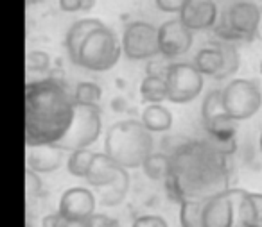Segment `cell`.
Here are the masks:
<instances>
[{"label": "cell", "mask_w": 262, "mask_h": 227, "mask_svg": "<svg viewBox=\"0 0 262 227\" xmlns=\"http://www.w3.org/2000/svg\"><path fill=\"white\" fill-rule=\"evenodd\" d=\"M169 195L182 200H205L230 190L226 154L215 143L183 141L171 152Z\"/></svg>", "instance_id": "obj_1"}, {"label": "cell", "mask_w": 262, "mask_h": 227, "mask_svg": "<svg viewBox=\"0 0 262 227\" xmlns=\"http://www.w3.org/2000/svg\"><path fill=\"white\" fill-rule=\"evenodd\" d=\"M76 113L74 93L61 81L47 77L26 86L27 147L58 143L70 129Z\"/></svg>", "instance_id": "obj_2"}, {"label": "cell", "mask_w": 262, "mask_h": 227, "mask_svg": "<svg viewBox=\"0 0 262 227\" xmlns=\"http://www.w3.org/2000/svg\"><path fill=\"white\" fill-rule=\"evenodd\" d=\"M153 133L140 120L113 123L104 138V154L122 168H139L153 154Z\"/></svg>", "instance_id": "obj_3"}, {"label": "cell", "mask_w": 262, "mask_h": 227, "mask_svg": "<svg viewBox=\"0 0 262 227\" xmlns=\"http://www.w3.org/2000/svg\"><path fill=\"white\" fill-rule=\"evenodd\" d=\"M122 52V43L117 40L115 33L110 27L102 26L95 29L79 52L77 66H83L92 72H108L119 63Z\"/></svg>", "instance_id": "obj_4"}, {"label": "cell", "mask_w": 262, "mask_h": 227, "mask_svg": "<svg viewBox=\"0 0 262 227\" xmlns=\"http://www.w3.org/2000/svg\"><path fill=\"white\" fill-rule=\"evenodd\" d=\"M262 13L251 0H235L223 13L221 22L215 26V33L223 41L250 40L258 31Z\"/></svg>", "instance_id": "obj_5"}, {"label": "cell", "mask_w": 262, "mask_h": 227, "mask_svg": "<svg viewBox=\"0 0 262 227\" xmlns=\"http://www.w3.org/2000/svg\"><path fill=\"white\" fill-rule=\"evenodd\" d=\"M102 129L101 108L99 106H84L76 104V113L70 129L67 134L58 141L61 150H79V148H90L92 143H95Z\"/></svg>", "instance_id": "obj_6"}, {"label": "cell", "mask_w": 262, "mask_h": 227, "mask_svg": "<svg viewBox=\"0 0 262 227\" xmlns=\"http://www.w3.org/2000/svg\"><path fill=\"white\" fill-rule=\"evenodd\" d=\"M223 102L233 122L248 120L262 108V91L251 79H233L223 88Z\"/></svg>", "instance_id": "obj_7"}, {"label": "cell", "mask_w": 262, "mask_h": 227, "mask_svg": "<svg viewBox=\"0 0 262 227\" xmlns=\"http://www.w3.org/2000/svg\"><path fill=\"white\" fill-rule=\"evenodd\" d=\"M167 100L174 104H187L200 97L203 90V73L194 63H171L167 72Z\"/></svg>", "instance_id": "obj_8"}, {"label": "cell", "mask_w": 262, "mask_h": 227, "mask_svg": "<svg viewBox=\"0 0 262 227\" xmlns=\"http://www.w3.org/2000/svg\"><path fill=\"white\" fill-rule=\"evenodd\" d=\"M122 52L127 59L144 61L153 59L160 54L158 29L149 22H131L124 27L122 33Z\"/></svg>", "instance_id": "obj_9"}, {"label": "cell", "mask_w": 262, "mask_h": 227, "mask_svg": "<svg viewBox=\"0 0 262 227\" xmlns=\"http://www.w3.org/2000/svg\"><path fill=\"white\" fill-rule=\"evenodd\" d=\"M192 31L187 29L180 18H172L158 27V43L160 56L165 59H174L183 56L192 47Z\"/></svg>", "instance_id": "obj_10"}, {"label": "cell", "mask_w": 262, "mask_h": 227, "mask_svg": "<svg viewBox=\"0 0 262 227\" xmlns=\"http://www.w3.org/2000/svg\"><path fill=\"white\" fill-rule=\"evenodd\" d=\"M97 198L88 188L74 186L63 191L59 197L58 213L69 220H86L95 215Z\"/></svg>", "instance_id": "obj_11"}, {"label": "cell", "mask_w": 262, "mask_h": 227, "mask_svg": "<svg viewBox=\"0 0 262 227\" xmlns=\"http://www.w3.org/2000/svg\"><path fill=\"white\" fill-rule=\"evenodd\" d=\"M233 222H235V208H233L230 190L201 200V225L203 227H233Z\"/></svg>", "instance_id": "obj_12"}, {"label": "cell", "mask_w": 262, "mask_h": 227, "mask_svg": "<svg viewBox=\"0 0 262 227\" xmlns=\"http://www.w3.org/2000/svg\"><path fill=\"white\" fill-rule=\"evenodd\" d=\"M126 177H129L126 168L117 165L104 152H95V158L92 161V166L84 179H86V183L90 186L97 188V190H104V188L120 183Z\"/></svg>", "instance_id": "obj_13"}, {"label": "cell", "mask_w": 262, "mask_h": 227, "mask_svg": "<svg viewBox=\"0 0 262 227\" xmlns=\"http://www.w3.org/2000/svg\"><path fill=\"white\" fill-rule=\"evenodd\" d=\"M217 16L219 11L214 0H187L178 18L187 29L194 33V31L212 29L217 23Z\"/></svg>", "instance_id": "obj_14"}, {"label": "cell", "mask_w": 262, "mask_h": 227, "mask_svg": "<svg viewBox=\"0 0 262 227\" xmlns=\"http://www.w3.org/2000/svg\"><path fill=\"white\" fill-rule=\"evenodd\" d=\"M27 168L36 173H51L61 166L63 152L58 145H36L27 147Z\"/></svg>", "instance_id": "obj_15"}, {"label": "cell", "mask_w": 262, "mask_h": 227, "mask_svg": "<svg viewBox=\"0 0 262 227\" xmlns=\"http://www.w3.org/2000/svg\"><path fill=\"white\" fill-rule=\"evenodd\" d=\"M104 23L97 18H84V20H77L76 23H72L67 33L65 38V45H67V52H69V58L74 65H77L79 61V52L83 43L86 41V38L94 33L95 29L102 27Z\"/></svg>", "instance_id": "obj_16"}, {"label": "cell", "mask_w": 262, "mask_h": 227, "mask_svg": "<svg viewBox=\"0 0 262 227\" xmlns=\"http://www.w3.org/2000/svg\"><path fill=\"white\" fill-rule=\"evenodd\" d=\"M194 66L200 70L203 75L208 77H217L221 73L223 66H225V56L219 45H212V47H205L194 58Z\"/></svg>", "instance_id": "obj_17"}, {"label": "cell", "mask_w": 262, "mask_h": 227, "mask_svg": "<svg viewBox=\"0 0 262 227\" xmlns=\"http://www.w3.org/2000/svg\"><path fill=\"white\" fill-rule=\"evenodd\" d=\"M140 122L151 133H165L172 127V115L165 106L147 104L142 111Z\"/></svg>", "instance_id": "obj_18"}, {"label": "cell", "mask_w": 262, "mask_h": 227, "mask_svg": "<svg viewBox=\"0 0 262 227\" xmlns=\"http://www.w3.org/2000/svg\"><path fill=\"white\" fill-rule=\"evenodd\" d=\"M140 97L147 104H162L167 100V81L164 77L146 75L140 83Z\"/></svg>", "instance_id": "obj_19"}, {"label": "cell", "mask_w": 262, "mask_h": 227, "mask_svg": "<svg viewBox=\"0 0 262 227\" xmlns=\"http://www.w3.org/2000/svg\"><path fill=\"white\" fill-rule=\"evenodd\" d=\"M142 170L151 181H167L171 175V156L165 152H153L144 161Z\"/></svg>", "instance_id": "obj_20"}, {"label": "cell", "mask_w": 262, "mask_h": 227, "mask_svg": "<svg viewBox=\"0 0 262 227\" xmlns=\"http://www.w3.org/2000/svg\"><path fill=\"white\" fill-rule=\"evenodd\" d=\"M94 158H95V152L90 150V148H79V150L70 152L69 159H67V170H69L70 175L84 179L88 170H90Z\"/></svg>", "instance_id": "obj_21"}, {"label": "cell", "mask_w": 262, "mask_h": 227, "mask_svg": "<svg viewBox=\"0 0 262 227\" xmlns=\"http://www.w3.org/2000/svg\"><path fill=\"white\" fill-rule=\"evenodd\" d=\"M102 98V90L99 84L95 83H79L74 88V100L76 104H84V106H99Z\"/></svg>", "instance_id": "obj_22"}, {"label": "cell", "mask_w": 262, "mask_h": 227, "mask_svg": "<svg viewBox=\"0 0 262 227\" xmlns=\"http://www.w3.org/2000/svg\"><path fill=\"white\" fill-rule=\"evenodd\" d=\"M180 223L182 227H203L201 225V200L180 202Z\"/></svg>", "instance_id": "obj_23"}, {"label": "cell", "mask_w": 262, "mask_h": 227, "mask_svg": "<svg viewBox=\"0 0 262 227\" xmlns=\"http://www.w3.org/2000/svg\"><path fill=\"white\" fill-rule=\"evenodd\" d=\"M217 45L221 47L223 56H225V66H223L221 73H219L215 79L223 81V79L232 77L233 73L237 72V68H239V54H237V48L233 47L232 43H228V41H221V43H217Z\"/></svg>", "instance_id": "obj_24"}, {"label": "cell", "mask_w": 262, "mask_h": 227, "mask_svg": "<svg viewBox=\"0 0 262 227\" xmlns=\"http://www.w3.org/2000/svg\"><path fill=\"white\" fill-rule=\"evenodd\" d=\"M51 66V58L47 52L33 51L27 54V70L29 72H47Z\"/></svg>", "instance_id": "obj_25"}, {"label": "cell", "mask_w": 262, "mask_h": 227, "mask_svg": "<svg viewBox=\"0 0 262 227\" xmlns=\"http://www.w3.org/2000/svg\"><path fill=\"white\" fill-rule=\"evenodd\" d=\"M43 190V183L40 179V173L33 172V170L27 168L26 170V191L27 197H36V195L41 193Z\"/></svg>", "instance_id": "obj_26"}, {"label": "cell", "mask_w": 262, "mask_h": 227, "mask_svg": "<svg viewBox=\"0 0 262 227\" xmlns=\"http://www.w3.org/2000/svg\"><path fill=\"white\" fill-rule=\"evenodd\" d=\"M131 227H169V223L160 215H140L133 220Z\"/></svg>", "instance_id": "obj_27"}, {"label": "cell", "mask_w": 262, "mask_h": 227, "mask_svg": "<svg viewBox=\"0 0 262 227\" xmlns=\"http://www.w3.org/2000/svg\"><path fill=\"white\" fill-rule=\"evenodd\" d=\"M52 227H94V222L92 218L86 220H69L65 216H61L58 211L54 213V223Z\"/></svg>", "instance_id": "obj_28"}, {"label": "cell", "mask_w": 262, "mask_h": 227, "mask_svg": "<svg viewBox=\"0 0 262 227\" xmlns=\"http://www.w3.org/2000/svg\"><path fill=\"white\" fill-rule=\"evenodd\" d=\"M155 4L164 13H180L187 4V0H155Z\"/></svg>", "instance_id": "obj_29"}, {"label": "cell", "mask_w": 262, "mask_h": 227, "mask_svg": "<svg viewBox=\"0 0 262 227\" xmlns=\"http://www.w3.org/2000/svg\"><path fill=\"white\" fill-rule=\"evenodd\" d=\"M59 9L65 13H76L83 9V0H58Z\"/></svg>", "instance_id": "obj_30"}, {"label": "cell", "mask_w": 262, "mask_h": 227, "mask_svg": "<svg viewBox=\"0 0 262 227\" xmlns=\"http://www.w3.org/2000/svg\"><path fill=\"white\" fill-rule=\"evenodd\" d=\"M92 222H94V227H119L117 220L110 218L106 215H94L92 216Z\"/></svg>", "instance_id": "obj_31"}, {"label": "cell", "mask_w": 262, "mask_h": 227, "mask_svg": "<svg viewBox=\"0 0 262 227\" xmlns=\"http://www.w3.org/2000/svg\"><path fill=\"white\" fill-rule=\"evenodd\" d=\"M94 6V0H83V9H90Z\"/></svg>", "instance_id": "obj_32"}, {"label": "cell", "mask_w": 262, "mask_h": 227, "mask_svg": "<svg viewBox=\"0 0 262 227\" xmlns=\"http://www.w3.org/2000/svg\"><path fill=\"white\" fill-rule=\"evenodd\" d=\"M258 148H260V152H262V133H260V138H258Z\"/></svg>", "instance_id": "obj_33"}, {"label": "cell", "mask_w": 262, "mask_h": 227, "mask_svg": "<svg viewBox=\"0 0 262 227\" xmlns=\"http://www.w3.org/2000/svg\"><path fill=\"white\" fill-rule=\"evenodd\" d=\"M260 73H262V63H260Z\"/></svg>", "instance_id": "obj_34"}]
</instances>
